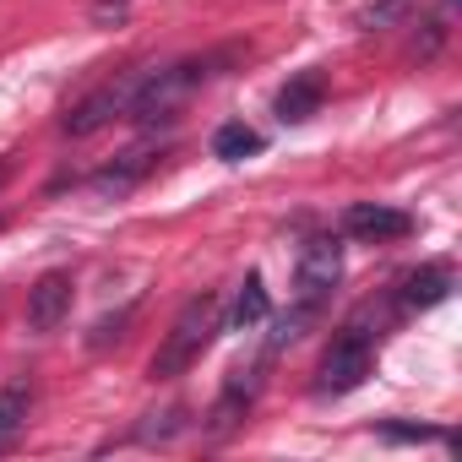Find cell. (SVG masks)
Returning a JSON list of instances; mask_svg holds the SVG:
<instances>
[{"instance_id":"1","label":"cell","mask_w":462,"mask_h":462,"mask_svg":"<svg viewBox=\"0 0 462 462\" xmlns=\"http://www.w3.org/2000/svg\"><path fill=\"white\" fill-rule=\"evenodd\" d=\"M217 332H223V305H217V294H196V300L174 316L169 337L158 343V354H152V365H147V375H152V381L185 375V370L207 354V343H212Z\"/></svg>"},{"instance_id":"2","label":"cell","mask_w":462,"mask_h":462,"mask_svg":"<svg viewBox=\"0 0 462 462\" xmlns=\"http://www.w3.org/2000/svg\"><path fill=\"white\" fill-rule=\"evenodd\" d=\"M207 82V66L201 60H180V66H163V71H147L142 88H136V104H131V120L142 125H158V120H174V109Z\"/></svg>"},{"instance_id":"3","label":"cell","mask_w":462,"mask_h":462,"mask_svg":"<svg viewBox=\"0 0 462 462\" xmlns=\"http://www.w3.org/2000/svg\"><path fill=\"white\" fill-rule=\"evenodd\" d=\"M142 77L147 71H120V77H109L104 88H93L71 115H66V136H93V131H104V125H115V120H131V104H136V88H142Z\"/></svg>"},{"instance_id":"4","label":"cell","mask_w":462,"mask_h":462,"mask_svg":"<svg viewBox=\"0 0 462 462\" xmlns=\"http://www.w3.org/2000/svg\"><path fill=\"white\" fill-rule=\"evenodd\" d=\"M370 332L359 327H343V337H332V348L321 354V370H316V392L321 397H343L354 392L365 375H370Z\"/></svg>"},{"instance_id":"5","label":"cell","mask_w":462,"mask_h":462,"mask_svg":"<svg viewBox=\"0 0 462 462\" xmlns=\"http://www.w3.org/2000/svg\"><path fill=\"white\" fill-rule=\"evenodd\" d=\"M337 278H343V245H337L332 235H321V240H310L305 256H300L294 300H300V305H321V300L337 289Z\"/></svg>"},{"instance_id":"6","label":"cell","mask_w":462,"mask_h":462,"mask_svg":"<svg viewBox=\"0 0 462 462\" xmlns=\"http://www.w3.org/2000/svg\"><path fill=\"white\" fill-rule=\"evenodd\" d=\"M343 228L354 240H365V245H392V240L413 235V217L402 207H386V201H354L343 212Z\"/></svg>"},{"instance_id":"7","label":"cell","mask_w":462,"mask_h":462,"mask_svg":"<svg viewBox=\"0 0 462 462\" xmlns=\"http://www.w3.org/2000/svg\"><path fill=\"white\" fill-rule=\"evenodd\" d=\"M71 316V273H44L28 289V327L33 332H55Z\"/></svg>"},{"instance_id":"8","label":"cell","mask_w":462,"mask_h":462,"mask_svg":"<svg viewBox=\"0 0 462 462\" xmlns=\"http://www.w3.org/2000/svg\"><path fill=\"white\" fill-rule=\"evenodd\" d=\"M321 98H327L321 77H316V71H305V77H294V82H283V88H278V120H283V125H305V120L321 109Z\"/></svg>"},{"instance_id":"9","label":"cell","mask_w":462,"mask_h":462,"mask_svg":"<svg viewBox=\"0 0 462 462\" xmlns=\"http://www.w3.org/2000/svg\"><path fill=\"white\" fill-rule=\"evenodd\" d=\"M147 169H152V147H131V152H120L109 169L93 174V190H98V196H125L131 185H142Z\"/></svg>"},{"instance_id":"10","label":"cell","mask_w":462,"mask_h":462,"mask_svg":"<svg viewBox=\"0 0 462 462\" xmlns=\"http://www.w3.org/2000/svg\"><path fill=\"white\" fill-rule=\"evenodd\" d=\"M451 294V267L446 262H430V267H419L408 283H402V305L408 310H430V305H440Z\"/></svg>"},{"instance_id":"11","label":"cell","mask_w":462,"mask_h":462,"mask_svg":"<svg viewBox=\"0 0 462 462\" xmlns=\"http://www.w3.org/2000/svg\"><path fill=\"white\" fill-rule=\"evenodd\" d=\"M256 321H267V283L251 273L235 294V305H228V332H251Z\"/></svg>"},{"instance_id":"12","label":"cell","mask_w":462,"mask_h":462,"mask_svg":"<svg viewBox=\"0 0 462 462\" xmlns=\"http://www.w3.org/2000/svg\"><path fill=\"white\" fill-rule=\"evenodd\" d=\"M251 152H262V136H256L245 120H228V125H217V131H212V158L240 163V158H251Z\"/></svg>"},{"instance_id":"13","label":"cell","mask_w":462,"mask_h":462,"mask_svg":"<svg viewBox=\"0 0 462 462\" xmlns=\"http://www.w3.org/2000/svg\"><path fill=\"white\" fill-rule=\"evenodd\" d=\"M28 408H33V392H28L23 381L0 392V451H6V446L23 435V424H28Z\"/></svg>"},{"instance_id":"14","label":"cell","mask_w":462,"mask_h":462,"mask_svg":"<svg viewBox=\"0 0 462 462\" xmlns=\"http://www.w3.org/2000/svg\"><path fill=\"white\" fill-rule=\"evenodd\" d=\"M310 316H316V305H300V300H294V310H289V316H278V332H273V354H278V348H289V343H294V337L310 327Z\"/></svg>"},{"instance_id":"15","label":"cell","mask_w":462,"mask_h":462,"mask_svg":"<svg viewBox=\"0 0 462 462\" xmlns=\"http://www.w3.org/2000/svg\"><path fill=\"white\" fill-rule=\"evenodd\" d=\"M381 440L419 446V440H451V435H446V430H435V424H381Z\"/></svg>"},{"instance_id":"16","label":"cell","mask_w":462,"mask_h":462,"mask_svg":"<svg viewBox=\"0 0 462 462\" xmlns=\"http://www.w3.org/2000/svg\"><path fill=\"white\" fill-rule=\"evenodd\" d=\"M402 6H408V0H381V6H375V12H370L365 23H370V28H381V23H392V17H397Z\"/></svg>"},{"instance_id":"17","label":"cell","mask_w":462,"mask_h":462,"mask_svg":"<svg viewBox=\"0 0 462 462\" xmlns=\"http://www.w3.org/2000/svg\"><path fill=\"white\" fill-rule=\"evenodd\" d=\"M12 180V158H0V185H6Z\"/></svg>"}]
</instances>
